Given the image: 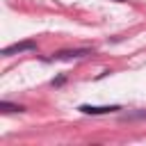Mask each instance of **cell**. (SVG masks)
<instances>
[{
    "instance_id": "obj_6",
    "label": "cell",
    "mask_w": 146,
    "mask_h": 146,
    "mask_svg": "<svg viewBox=\"0 0 146 146\" xmlns=\"http://www.w3.org/2000/svg\"><path fill=\"white\" fill-rule=\"evenodd\" d=\"M114 2H128V0H114Z\"/></svg>"
},
{
    "instance_id": "obj_1",
    "label": "cell",
    "mask_w": 146,
    "mask_h": 146,
    "mask_svg": "<svg viewBox=\"0 0 146 146\" xmlns=\"http://www.w3.org/2000/svg\"><path fill=\"white\" fill-rule=\"evenodd\" d=\"M121 105H80L78 112L82 114H91V116H100V114H112V112H119Z\"/></svg>"
},
{
    "instance_id": "obj_3",
    "label": "cell",
    "mask_w": 146,
    "mask_h": 146,
    "mask_svg": "<svg viewBox=\"0 0 146 146\" xmlns=\"http://www.w3.org/2000/svg\"><path fill=\"white\" fill-rule=\"evenodd\" d=\"M87 55H94L91 48H73V50H59L52 55V59H80V57H87Z\"/></svg>"
},
{
    "instance_id": "obj_4",
    "label": "cell",
    "mask_w": 146,
    "mask_h": 146,
    "mask_svg": "<svg viewBox=\"0 0 146 146\" xmlns=\"http://www.w3.org/2000/svg\"><path fill=\"white\" fill-rule=\"evenodd\" d=\"M0 110H2V112H25L23 105H14V103H7V100L0 103Z\"/></svg>"
},
{
    "instance_id": "obj_2",
    "label": "cell",
    "mask_w": 146,
    "mask_h": 146,
    "mask_svg": "<svg viewBox=\"0 0 146 146\" xmlns=\"http://www.w3.org/2000/svg\"><path fill=\"white\" fill-rule=\"evenodd\" d=\"M25 50H36V41L27 39V41H21V43H14V46H7V48H2V55H5V57H11V55L25 52Z\"/></svg>"
},
{
    "instance_id": "obj_5",
    "label": "cell",
    "mask_w": 146,
    "mask_h": 146,
    "mask_svg": "<svg viewBox=\"0 0 146 146\" xmlns=\"http://www.w3.org/2000/svg\"><path fill=\"white\" fill-rule=\"evenodd\" d=\"M64 82H66V75H57V78L52 80V87H62Z\"/></svg>"
}]
</instances>
